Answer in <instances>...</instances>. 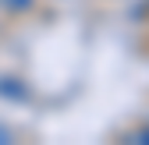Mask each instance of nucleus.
<instances>
[{
  "mask_svg": "<svg viewBox=\"0 0 149 145\" xmlns=\"http://www.w3.org/2000/svg\"><path fill=\"white\" fill-rule=\"evenodd\" d=\"M0 96H4V99H14V103H22L29 92H25V85H22V81H14V78H0Z\"/></svg>",
  "mask_w": 149,
  "mask_h": 145,
  "instance_id": "obj_1",
  "label": "nucleus"
},
{
  "mask_svg": "<svg viewBox=\"0 0 149 145\" xmlns=\"http://www.w3.org/2000/svg\"><path fill=\"white\" fill-rule=\"evenodd\" d=\"M4 7H11V11H29L32 0H4Z\"/></svg>",
  "mask_w": 149,
  "mask_h": 145,
  "instance_id": "obj_2",
  "label": "nucleus"
}]
</instances>
